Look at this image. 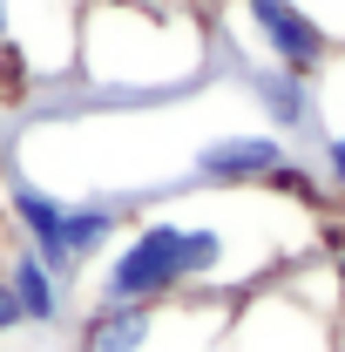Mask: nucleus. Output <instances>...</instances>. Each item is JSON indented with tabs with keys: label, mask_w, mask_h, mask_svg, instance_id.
Instances as JSON below:
<instances>
[{
	"label": "nucleus",
	"mask_w": 345,
	"mask_h": 352,
	"mask_svg": "<svg viewBox=\"0 0 345 352\" xmlns=\"http://www.w3.org/2000/svg\"><path fill=\"white\" fill-rule=\"evenodd\" d=\"M230 75L251 95V109L264 116V129L285 135L291 149H311V135H318V75H291V68L258 61V54H230Z\"/></svg>",
	"instance_id": "nucleus-5"
},
{
	"label": "nucleus",
	"mask_w": 345,
	"mask_h": 352,
	"mask_svg": "<svg viewBox=\"0 0 345 352\" xmlns=\"http://www.w3.org/2000/svg\"><path fill=\"white\" fill-rule=\"evenodd\" d=\"M14 41V0H0V47ZM7 54H14V47H7Z\"/></svg>",
	"instance_id": "nucleus-12"
},
{
	"label": "nucleus",
	"mask_w": 345,
	"mask_h": 352,
	"mask_svg": "<svg viewBox=\"0 0 345 352\" xmlns=\"http://www.w3.org/2000/svg\"><path fill=\"white\" fill-rule=\"evenodd\" d=\"M27 332V318H21V305H14V285H7V271H0V339H21Z\"/></svg>",
	"instance_id": "nucleus-11"
},
{
	"label": "nucleus",
	"mask_w": 345,
	"mask_h": 352,
	"mask_svg": "<svg viewBox=\"0 0 345 352\" xmlns=\"http://www.w3.org/2000/svg\"><path fill=\"white\" fill-rule=\"evenodd\" d=\"M223 352H345V332L304 298L291 278H278V285H264V292L230 305Z\"/></svg>",
	"instance_id": "nucleus-4"
},
{
	"label": "nucleus",
	"mask_w": 345,
	"mask_h": 352,
	"mask_svg": "<svg viewBox=\"0 0 345 352\" xmlns=\"http://www.w3.org/2000/svg\"><path fill=\"white\" fill-rule=\"evenodd\" d=\"M325 217L285 190H183L149 204L82 278V305H237L325 251Z\"/></svg>",
	"instance_id": "nucleus-1"
},
{
	"label": "nucleus",
	"mask_w": 345,
	"mask_h": 352,
	"mask_svg": "<svg viewBox=\"0 0 345 352\" xmlns=\"http://www.w3.org/2000/svg\"><path fill=\"white\" fill-rule=\"evenodd\" d=\"M230 305L170 298V305H82L68 339L75 352H223Z\"/></svg>",
	"instance_id": "nucleus-3"
},
{
	"label": "nucleus",
	"mask_w": 345,
	"mask_h": 352,
	"mask_svg": "<svg viewBox=\"0 0 345 352\" xmlns=\"http://www.w3.org/2000/svg\"><path fill=\"white\" fill-rule=\"evenodd\" d=\"M0 271H7V285H14V305L27 318V332H68V325H75V285H61L21 237H7Z\"/></svg>",
	"instance_id": "nucleus-7"
},
{
	"label": "nucleus",
	"mask_w": 345,
	"mask_h": 352,
	"mask_svg": "<svg viewBox=\"0 0 345 352\" xmlns=\"http://www.w3.org/2000/svg\"><path fill=\"white\" fill-rule=\"evenodd\" d=\"M298 7H304V14H311V21H318V28H325V34L345 47V0H298Z\"/></svg>",
	"instance_id": "nucleus-10"
},
{
	"label": "nucleus",
	"mask_w": 345,
	"mask_h": 352,
	"mask_svg": "<svg viewBox=\"0 0 345 352\" xmlns=\"http://www.w3.org/2000/svg\"><path fill=\"white\" fill-rule=\"evenodd\" d=\"M311 271H318V278H304V264H298L291 285H298V292L325 311L332 325H345V237H325V251L311 258Z\"/></svg>",
	"instance_id": "nucleus-9"
},
{
	"label": "nucleus",
	"mask_w": 345,
	"mask_h": 352,
	"mask_svg": "<svg viewBox=\"0 0 345 352\" xmlns=\"http://www.w3.org/2000/svg\"><path fill=\"white\" fill-rule=\"evenodd\" d=\"M311 170L325 183V204L345 217V47L318 75V135H311Z\"/></svg>",
	"instance_id": "nucleus-8"
},
{
	"label": "nucleus",
	"mask_w": 345,
	"mask_h": 352,
	"mask_svg": "<svg viewBox=\"0 0 345 352\" xmlns=\"http://www.w3.org/2000/svg\"><path fill=\"white\" fill-rule=\"evenodd\" d=\"M237 14L251 28V54L291 68V75H325V61L339 54V41L304 14L298 0H237Z\"/></svg>",
	"instance_id": "nucleus-6"
},
{
	"label": "nucleus",
	"mask_w": 345,
	"mask_h": 352,
	"mask_svg": "<svg viewBox=\"0 0 345 352\" xmlns=\"http://www.w3.org/2000/svg\"><path fill=\"white\" fill-rule=\"evenodd\" d=\"M0 210H7V230L34 251V258L61 278V285H82L95 258L129 230L135 204L115 197V190H54L41 176H27L21 163L0 170Z\"/></svg>",
	"instance_id": "nucleus-2"
}]
</instances>
